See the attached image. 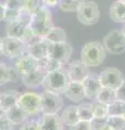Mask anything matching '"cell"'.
Returning a JSON list of instances; mask_svg holds the SVG:
<instances>
[{
    "label": "cell",
    "instance_id": "obj_1",
    "mask_svg": "<svg viewBox=\"0 0 125 130\" xmlns=\"http://www.w3.org/2000/svg\"><path fill=\"white\" fill-rule=\"evenodd\" d=\"M107 50L103 43L99 41H90L84 44L80 51V61L89 67L100 66L106 60Z\"/></svg>",
    "mask_w": 125,
    "mask_h": 130
},
{
    "label": "cell",
    "instance_id": "obj_2",
    "mask_svg": "<svg viewBox=\"0 0 125 130\" xmlns=\"http://www.w3.org/2000/svg\"><path fill=\"white\" fill-rule=\"evenodd\" d=\"M52 25V16L50 12V8L43 7L37 13L32 15L30 27L33 34L37 37L44 38L47 35V32L50 30Z\"/></svg>",
    "mask_w": 125,
    "mask_h": 130
},
{
    "label": "cell",
    "instance_id": "obj_3",
    "mask_svg": "<svg viewBox=\"0 0 125 130\" xmlns=\"http://www.w3.org/2000/svg\"><path fill=\"white\" fill-rule=\"evenodd\" d=\"M70 78H68L67 72L64 68H60V70L47 73L46 77L44 79L43 86L45 90L52 91L55 93H64L66 88L70 84Z\"/></svg>",
    "mask_w": 125,
    "mask_h": 130
},
{
    "label": "cell",
    "instance_id": "obj_4",
    "mask_svg": "<svg viewBox=\"0 0 125 130\" xmlns=\"http://www.w3.org/2000/svg\"><path fill=\"white\" fill-rule=\"evenodd\" d=\"M78 21L83 25H94L100 19V11L97 2L91 0H82L78 9L76 10Z\"/></svg>",
    "mask_w": 125,
    "mask_h": 130
},
{
    "label": "cell",
    "instance_id": "obj_5",
    "mask_svg": "<svg viewBox=\"0 0 125 130\" xmlns=\"http://www.w3.org/2000/svg\"><path fill=\"white\" fill-rule=\"evenodd\" d=\"M103 46L109 53L121 54L125 52V35L122 29H113L103 38Z\"/></svg>",
    "mask_w": 125,
    "mask_h": 130
},
{
    "label": "cell",
    "instance_id": "obj_6",
    "mask_svg": "<svg viewBox=\"0 0 125 130\" xmlns=\"http://www.w3.org/2000/svg\"><path fill=\"white\" fill-rule=\"evenodd\" d=\"M63 106V100L59 93L46 90L40 94V113L58 114Z\"/></svg>",
    "mask_w": 125,
    "mask_h": 130
},
{
    "label": "cell",
    "instance_id": "obj_7",
    "mask_svg": "<svg viewBox=\"0 0 125 130\" xmlns=\"http://www.w3.org/2000/svg\"><path fill=\"white\" fill-rule=\"evenodd\" d=\"M27 46L19 38L7 37L2 40V55L9 59H19L26 53Z\"/></svg>",
    "mask_w": 125,
    "mask_h": 130
},
{
    "label": "cell",
    "instance_id": "obj_8",
    "mask_svg": "<svg viewBox=\"0 0 125 130\" xmlns=\"http://www.w3.org/2000/svg\"><path fill=\"white\" fill-rule=\"evenodd\" d=\"M98 77L101 87L111 88L114 89V90H116L125 80L122 72L115 67L104 68L103 71H101L98 74Z\"/></svg>",
    "mask_w": 125,
    "mask_h": 130
},
{
    "label": "cell",
    "instance_id": "obj_9",
    "mask_svg": "<svg viewBox=\"0 0 125 130\" xmlns=\"http://www.w3.org/2000/svg\"><path fill=\"white\" fill-rule=\"evenodd\" d=\"M17 105L21 107L27 115H36L40 113V94L35 92L21 93Z\"/></svg>",
    "mask_w": 125,
    "mask_h": 130
},
{
    "label": "cell",
    "instance_id": "obj_10",
    "mask_svg": "<svg viewBox=\"0 0 125 130\" xmlns=\"http://www.w3.org/2000/svg\"><path fill=\"white\" fill-rule=\"evenodd\" d=\"M72 52H73V49H72L70 43H67V41L49 42V58L58 60L63 64L68 62Z\"/></svg>",
    "mask_w": 125,
    "mask_h": 130
},
{
    "label": "cell",
    "instance_id": "obj_11",
    "mask_svg": "<svg viewBox=\"0 0 125 130\" xmlns=\"http://www.w3.org/2000/svg\"><path fill=\"white\" fill-rule=\"evenodd\" d=\"M68 78L71 81H76V83H83L85 78L90 74L89 66H87L82 61H74L68 64L66 68Z\"/></svg>",
    "mask_w": 125,
    "mask_h": 130
},
{
    "label": "cell",
    "instance_id": "obj_12",
    "mask_svg": "<svg viewBox=\"0 0 125 130\" xmlns=\"http://www.w3.org/2000/svg\"><path fill=\"white\" fill-rule=\"evenodd\" d=\"M26 53L38 61L46 59L49 56V42L44 38L39 39L27 46Z\"/></svg>",
    "mask_w": 125,
    "mask_h": 130
},
{
    "label": "cell",
    "instance_id": "obj_13",
    "mask_svg": "<svg viewBox=\"0 0 125 130\" xmlns=\"http://www.w3.org/2000/svg\"><path fill=\"white\" fill-rule=\"evenodd\" d=\"M83 86H84V90H85V95L87 99L95 101L97 99V95L101 89V85L99 81V77L98 74L95 73H90L88 75L85 80L83 81Z\"/></svg>",
    "mask_w": 125,
    "mask_h": 130
},
{
    "label": "cell",
    "instance_id": "obj_14",
    "mask_svg": "<svg viewBox=\"0 0 125 130\" xmlns=\"http://www.w3.org/2000/svg\"><path fill=\"white\" fill-rule=\"evenodd\" d=\"M47 73L43 70L41 67H38L36 70L32 71L27 74L21 75L20 78H21L23 85L27 88H37L39 86H41L44 83V79L46 77Z\"/></svg>",
    "mask_w": 125,
    "mask_h": 130
},
{
    "label": "cell",
    "instance_id": "obj_15",
    "mask_svg": "<svg viewBox=\"0 0 125 130\" xmlns=\"http://www.w3.org/2000/svg\"><path fill=\"white\" fill-rule=\"evenodd\" d=\"M38 124L40 130H64V124L58 114H43Z\"/></svg>",
    "mask_w": 125,
    "mask_h": 130
},
{
    "label": "cell",
    "instance_id": "obj_16",
    "mask_svg": "<svg viewBox=\"0 0 125 130\" xmlns=\"http://www.w3.org/2000/svg\"><path fill=\"white\" fill-rule=\"evenodd\" d=\"M30 24L25 22H22L20 20H15V21L8 22L7 25V36L8 37H13V38H19L23 41L24 37L29 32Z\"/></svg>",
    "mask_w": 125,
    "mask_h": 130
},
{
    "label": "cell",
    "instance_id": "obj_17",
    "mask_svg": "<svg viewBox=\"0 0 125 130\" xmlns=\"http://www.w3.org/2000/svg\"><path fill=\"white\" fill-rule=\"evenodd\" d=\"M38 67H39V61L34 59L33 56L29 55L27 53L22 55L21 58H19L14 65V68L20 74V76L27 74V73L34 71Z\"/></svg>",
    "mask_w": 125,
    "mask_h": 130
},
{
    "label": "cell",
    "instance_id": "obj_18",
    "mask_svg": "<svg viewBox=\"0 0 125 130\" xmlns=\"http://www.w3.org/2000/svg\"><path fill=\"white\" fill-rule=\"evenodd\" d=\"M64 95L72 102H80L84 98H86L83 83L70 81L66 90L64 91Z\"/></svg>",
    "mask_w": 125,
    "mask_h": 130
},
{
    "label": "cell",
    "instance_id": "obj_19",
    "mask_svg": "<svg viewBox=\"0 0 125 130\" xmlns=\"http://www.w3.org/2000/svg\"><path fill=\"white\" fill-rule=\"evenodd\" d=\"M109 16H110V19L114 23L124 24L125 23V2L116 0L113 5L110 7Z\"/></svg>",
    "mask_w": 125,
    "mask_h": 130
},
{
    "label": "cell",
    "instance_id": "obj_20",
    "mask_svg": "<svg viewBox=\"0 0 125 130\" xmlns=\"http://www.w3.org/2000/svg\"><path fill=\"white\" fill-rule=\"evenodd\" d=\"M20 95H21V93L17 90H9L7 92L0 93V106L7 112L8 109L17 105Z\"/></svg>",
    "mask_w": 125,
    "mask_h": 130
},
{
    "label": "cell",
    "instance_id": "obj_21",
    "mask_svg": "<svg viewBox=\"0 0 125 130\" xmlns=\"http://www.w3.org/2000/svg\"><path fill=\"white\" fill-rule=\"evenodd\" d=\"M60 117H61V120L64 124V126H67V127L74 126L76 123L79 121L77 106H74V105L67 106L65 109H63V112L61 115H60Z\"/></svg>",
    "mask_w": 125,
    "mask_h": 130
},
{
    "label": "cell",
    "instance_id": "obj_22",
    "mask_svg": "<svg viewBox=\"0 0 125 130\" xmlns=\"http://www.w3.org/2000/svg\"><path fill=\"white\" fill-rule=\"evenodd\" d=\"M6 115L14 126L22 125L23 123H25L27 117H29V115H27L21 107H19L18 105H14L13 107L8 109L6 112Z\"/></svg>",
    "mask_w": 125,
    "mask_h": 130
},
{
    "label": "cell",
    "instance_id": "obj_23",
    "mask_svg": "<svg viewBox=\"0 0 125 130\" xmlns=\"http://www.w3.org/2000/svg\"><path fill=\"white\" fill-rule=\"evenodd\" d=\"M20 74L15 68L8 66L5 63H0V86L8 84L10 81H15Z\"/></svg>",
    "mask_w": 125,
    "mask_h": 130
},
{
    "label": "cell",
    "instance_id": "obj_24",
    "mask_svg": "<svg viewBox=\"0 0 125 130\" xmlns=\"http://www.w3.org/2000/svg\"><path fill=\"white\" fill-rule=\"evenodd\" d=\"M44 39L49 42H64L66 41V32L61 27L52 26Z\"/></svg>",
    "mask_w": 125,
    "mask_h": 130
},
{
    "label": "cell",
    "instance_id": "obj_25",
    "mask_svg": "<svg viewBox=\"0 0 125 130\" xmlns=\"http://www.w3.org/2000/svg\"><path fill=\"white\" fill-rule=\"evenodd\" d=\"M97 101H99V102H102L104 104H111L113 103L116 99V90L114 89H111V88H104L102 87L100 89V91L98 93V95H97Z\"/></svg>",
    "mask_w": 125,
    "mask_h": 130
},
{
    "label": "cell",
    "instance_id": "obj_26",
    "mask_svg": "<svg viewBox=\"0 0 125 130\" xmlns=\"http://www.w3.org/2000/svg\"><path fill=\"white\" fill-rule=\"evenodd\" d=\"M39 67H41L46 73H50V72H53V71L62 68L63 63H61L58 60H54V59L48 56V58L39 61Z\"/></svg>",
    "mask_w": 125,
    "mask_h": 130
},
{
    "label": "cell",
    "instance_id": "obj_27",
    "mask_svg": "<svg viewBox=\"0 0 125 130\" xmlns=\"http://www.w3.org/2000/svg\"><path fill=\"white\" fill-rule=\"evenodd\" d=\"M92 115L96 118H107L108 117V105L99 101H92L91 102Z\"/></svg>",
    "mask_w": 125,
    "mask_h": 130
},
{
    "label": "cell",
    "instance_id": "obj_28",
    "mask_svg": "<svg viewBox=\"0 0 125 130\" xmlns=\"http://www.w3.org/2000/svg\"><path fill=\"white\" fill-rule=\"evenodd\" d=\"M77 113H78L79 120L90 121L94 118L91 103H80L79 105H77Z\"/></svg>",
    "mask_w": 125,
    "mask_h": 130
},
{
    "label": "cell",
    "instance_id": "obj_29",
    "mask_svg": "<svg viewBox=\"0 0 125 130\" xmlns=\"http://www.w3.org/2000/svg\"><path fill=\"white\" fill-rule=\"evenodd\" d=\"M125 113V102L115 100L108 105V116H123Z\"/></svg>",
    "mask_w": 125,
    "mask_h": 130
},
{
    "label": "cell",
    "instance_id": "obj_30",
    "mask_svg": "<svg viewBox=\"0 0 125 130\" xmlns=\"http://www.w3.org/2000/svg\"><path fill=\"white\" fill-rule=\"evenodd\" d=\"M43 7H45V5L43 3L41 0H24L23 10L30 13L31 15H33L37 13Z\"/></svg>",
    "mask_w": 125,
    "mask_h": 130
},
{
    "label": "cell",
    "instance_id": "obj_31",
    "mask_svg": "<svg viewBox=\"0 0 125 130\" xmlns=\"http://www.w3.org/2000/svg\"><path fill=\"white\" fill-rule=\"evenodd\" d=\"M82 0H60L59 8L64 12H76Z\"/></svg>",
    "mask_w": 125,
    "mask_h": 130
},
{
    "label": "cell",
    "instance_id": "obj_32",
    "mask_svg": "<svg viewBox=\"0 0 125 130\" xmlns=\"http://www.w3.org/2000/svg\"><path fill=\"white\" fill-rule=\"evenodd\" d=\"M107 124L113 130H125L124 116H108Z\"/></svg>",
    "mask_w": 125,
    "mask_h": 130
},
{
    "label": "cell",
    "instance_id": "obj_33",
    "mask_svg": "<svg viewBox=\"0 0 125 130\" xmlns=\"http://www.w3.org/2000/svg\"><path fill=\"white\" fill-rule=\"evenodd\" d=\"M107 118H96V117H94L90 120V130H100L104 125H107Z\"/></svg>",
    "mask_w": 125,
    "mask_h": 130
},
{
    "label": "cell",
    "instance_id": "obj_34",
    "mask_svg": "<svg viewBox=\"0 0 125 130\" xmlns=\"http://www.w3.org/2000/svg\"><path fill=\"white\" fill-rule=\"evenodd\" d=\"M14 125L11 123L6 114L0 116V130H13Z\"/></svg>",
    "mask_w": 125,
    "mask_h": 130
},
{
    "label": "cell",
    "instance_id": "obj_35",
    "mask_svg": "<svg viewBox=\"0 0 125 130\" xmlns=\"http://www.w3.org/2000/svg\"><path fill=\"white\" fill-rule=\"evenodd\" d=\"M20 12H21V10H13V9H8V8H7L6 20H5V21L11 22V21H15V20H18L19 16H20Z\"/></svg>",
    "mask_w": 125,
    "mask_h": 130
},
{
    "label": "cell",
    "instance_id": "obj_36",
    "mask_svg": "<svg viewBox=\"0 0 125 130\" xmlns=\"http://www.w3.org/2000/svg\"><path fill=\"white\" fill-rule=\"evenodd\" d=\"M20 130H40V127H39L38 121L29 120V121H25V123L22 124Z\"/></svg>",
    "mask_w": 125,
    "mask_h": 130
},
{
    "label": "cell",
    "instance_id": "obj_37",
    "mask_svg": "<svg viewBox=\"0 0 125 130\" xmlns=\"http://www.w3.org/2000/svg\"><path fill=\"white\" fill-rule=\"evenodd\" d=\"M68 128H70V130H90V121L79 120L74 126L68 127Z\"/></svg>",
    "mask_w": 125,
    "mask_h": 130
},
{
    "label": "cell",
    "instance_id": "obj_38",
    "mask_svg": "<svg viewBox=\"0 0 125 130\" xmlns=\"http://www.w3.org/2000/svg\"><path fill=\"white\" fill-rule=\"evenodd\" d=\"M24 6V0H9L7 3L8 9H13V10H22Z\"/></svg>",
    "mask_w": 125,
    "mask_h": 130
},
{
    "label": "cell",
    "instance_id": "obj_39",
    "mask_svg": "<svg viewBox=\"0 0 125 130\" xmlns=\"http://www.w3.org/2000/svg\"><path fill=\"white\" fill-rule=\"evenodd\" d=\"M116 99L125 102V80L123 81V84L116 89Z\"/></svg>",
    "mask_w": 125,
    "mask_h": 130
},
{
    "label": "cell",
    "instance_id": "obj_40",
    "mask_svg": "<svg viewBox=\"0 0 125 130\" xmlns=\"http://www.w3.org/2000/svg\"><path fill=\"white\" fill-rule=\"evenodd\" d=\"M43 3L48 8H51V7H55L59 5V1L60 0H41Z\"/></svg>",
    "mask_w": 125,
    "mask_h": 130
},
{
    "label": "cell",
    "instance_id": "obj_41",
    "mask_svg": "<svg viewBox=\"0 0 125 130\" xmlns=\"http://www.w3.org/2000/svg\"><path fill=\"white\" fill-rule=\"evenodd\" d=\"M6 11H7L6 6L0 5V21H5L6 20Z\"/></svg>",
    "mask_w": 125,
    "mask_h": 130
},
{
    "label": "cell",
    "instance_id": "obj_42",
    "mask_svg": "<svg viewBox=\"0 0 125 130\" xmlns=\"http://www.w3.org/2000/svg\"><path fill=\"white\" fill-rule=\"evenodd\" d=\"M100 130H113V129H112V128L110 127V126H109V125L107 124V125H104L103 127H102L101 129H100Z\"/></svg>",
    "mask_w": 125,
    "mask_h": 130
},
{
    "label": "cell",
    "instance_id": "obj_43",
    "mask_svg": "<svg viewBox=\"0 0 125 130\" xmlns=\"http://www.w3.org/2000/svg\"><path fill=\"white\" fill-rule=\"evenodd\" d=\"M2 40H3V38L0 37V56L2 55Z\"/></svg>",
    "mask_w": 125,
    "mask_h": 130
},
{
    "label": "cell",
    "instance_id": "obj_44",
    "mask_svg": "<svg viewBox=\"0 0 125 130\" xmlns=\"http://www.w3.org/2000/svg\"><path fill=\"white\" fill-rule=\"evenodd\" d=\"M9 0H0V5H2V6H7V3Z\"/></svg>",
    "mask_w": 125,
    "mask_h": 130
},
{
    "label": "cell",
    "instance_id": "obj_45",
    "mask_svg": "<svg viewBox=\"0 0 125 130\" xmlns=\"http://www.w3.org/2000/svg\"><path fill=\"white\" fill-rule=\"evenodd\" d=\"M3 114H6V111H5V109H3L1 106H0V116L3 115Z\"/></svg>",
    "mask_w": 125,
    "mask_h": 130
},
{
    "label": "cell",
    "instance_id": "obj_46",
    "mask_svg": "<svg viewBox=\"0 0 125 130\" xmlns=\"http://www.w3.org/2000/svg\"><path fill=\"white\" fill-rule=\"evenodd\" d=\"M122 30H123L124 35H125V23H124V25H123V27H122Z\"/></svg>",
    "mask_w": 125,
    "mask_h": 130
},
{
    "label": "cell",
    "instance_id": "obj_47",
    "mask_svg": "<svg viewBox=\"0 0 125 130\" xmlns=\"http://www.w3.org/2000/svg\"><path fill=\"white\" fill-rule=\"evenodd\" d=\"M120 1H122V2H125V0H120Z\"/></svg>",
    "mask_w": 125,
    "mask_h": 130
},
{
    "label": "cell",
    "instance_id": "obj_48",
    "mask_svg": "<svg viewBox=\"0 0 125 130\" xmlns=\"http://www.w3.org/2000/svg\"><path fill=\"white\" fill-rule=\"evenodd\" d=\"M123 116H124V118H125V113H124V115H123Z\"/></svg>",
    "mask_w": 125,
    "mask_h": 130
}]
</instances>
